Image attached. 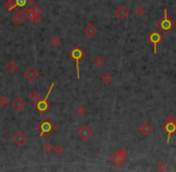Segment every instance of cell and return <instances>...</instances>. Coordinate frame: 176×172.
<instances>
[{"label":"cell","instance_id":"1","mask_svg":"<svg viewBox=\"0 0 176 172\" xmlns=\"http://www.w3.org/2000/svg\"><path fill=\"white\" fill-rule=\"evenodd\" d=\"M55 129H56V124H55L54 122H52L48 117H44V119L37 124V130H39V133L41 134V136L44 137V139L49 137V136L55 132Z\"/></svg>","mask_w":176,"mask_h":172},{"label":"cell","instance_id":"26","mask_svg":"<svg viewBox=\"0 0 176 172\" xmlns=\"http://www.w3.org/2000/svg\"><path fill=\"white\" fill-rule=\"evenodd\" d=\"M77 113L79 115V116H84V115L86 113V109H85V106H78V109H77Z\"/></svg>","mask_w":176,"mask_h":172},{"label":"cell","instance_id":"20","mask_svg":"<svg viewBox=\"0 0 176 172\" xmlns=\"http://www.w3.org/2000/svg\"><path fill=\"white\" fill-rule=\"evenodd\" d=\"M53 151L56 155H61L64 153V147H63V145H60V143H56V145L53 147Z\"/></svg>","mask_w":176,"mask_h":172},{"label":"cell","instance_id":"14","mask_svg":"<svg viewBox=\"0 0 176 172\" xmlns=\"http://www.w3.org/2000/svg\"><path fill=\"white\" fill-rule=\"evenodd\" d=\"M139 130L143 135H150L152 133V126L150 122H143L139 127Z\"/></svg>","mask_w":176,"mask_h":172},{"label":"cell","instance_id":"31","mask_svg":"<svg viewBox=\"0 0 176 172\" xmlns=\"http://www.w3.org/2000/svg\"><path fill=\"white\" fill-rule=\"evenodd\" d=\"M0 23H1V18H0Z\"/></svg>","mask_w":176,"mask_h":172},{"label":"cell","instance_id":"16","mask_svg":"<svg viewBox=\"0 0 176 172\" xmlns=\"http://www.w3.org/2000/svg\"><path fill=\"white\" fill-rule=\"evenodd\" d=\"M6 69H7L9 73H15V72H17V69H18V65H17L15 61H10V62L6 65Z\"/></svg>","mask_w":176,"mask_h":172},{"label":"cell","instance_id":"25","mask_svg":"<svg viewBox=\"0 0 176 172\" xmlns=\"http://www.w3.org/2000/svg\"><path fill=\"white\" fill-rule=\"evenodd\" d=\"M50 151H53V146H52V143H50V142H48V141H46V142L43 143V152H44V153H49Z\"/></svg>","mask_w":176,"mask_h":172},{"label":"cell","instance_id":"3","mask_svg":"<svg viewBox=\"0 0 176 172\" xmlns=\"http://www.w3.org/2000/svg\"><path fill=\"white\" fill-rule=\"evenodd\" d=\"M68 57L71 60H73L76 62V67H77V78L80 79V69H79V61L84 57V51L83 49H80L79 47H74L70 53H68Z\"/></svg>","mask_w":176,"mask_h":172},{"label":"cell","instance_id":"8","mask_svg":"<svg viewBox=\"0 0 176 172\" xmlns=\"http://www.w3.org/2000/svg\"><path fill=\"white\" fill-rule=\"evenodd\" d=\"M24 78L29 81V82H34V81H36L37 80V78H39V72L36 71V68L35 67H29L26 71H25V73H24Z\"/></svg>","mask_w":176,"mask_h":172},{"label":"cell","instance_id":"4","mask_svg":"<svg viewBox=\"0 0 176 172\" xmlns=\"http://www.w3.org/2000/svg\"><path fill=\"white\" fill-rule=\"evenodd\" d=\"M126 157H127V150L126 148H120L117 150L111 157H110V163L116 166V167H120L125 161H126Z\"/></svg>","mask_w":176,"mask_h":172},{"label":"cell","instance_id":"23","mask_svg":"<svg viewBox=\"0 0 176 172\" xmlns=\"http://www.w3.org/2000/svg\"><path fill=\"white\" fill-rule=\"evenodd\" d=\"M17 6H16V3H15V0H9V1L5 4V9L7 10V11H12L13 9H16Z\"/></svg>","mask_w":176,"mask_h":172},{"label":"cell","instance_id":"28","mask_svg":"<svg viewBox=\"0 0 176 172\" xmlns=\"http://www.w3.org/2000/svg\"><path fill=\"white\" fill-rule=\"evenodd\" d=\"M33 11H34L35 14H41L42 9H41L40 6H37V5H34V6H33Z\"/></svg>","mask_w":176,"mask_h":172},{"label":"cell","instance_id":"22","mask_svg":"<svg viewBox=\"0 0 176 172\" xmlns=\"http://www.w3.org/2000/svg\"><path fill=\"white\" fill-rule=\"evenodd\" d=\"M29 98H30L31 100H34V102H37V100L40 99V93H39V91H36V90L31 91L30 95H29Z\"/></svg>","mask_w":176,"mask_h":172},{"label":"cell","instance_id":"18","mask_svg":"<svg viewBox=\"0 0 176 172\" xmlns=\"http://www.w3.org/2000/svg\"><path fill=\"white\" fill-rule=\"evenodd\" d=\"M134 13H135V16H138V17L141 18V17H144L146 14V9L144 6H137L134 9Z\"/></svg>","mask_w":176,"mask_h":172},{"label":"cell","instance_id":"2","mask_svg":"<svg viewBox=\"0 0 176 172\" xmlns=\"http://www.w3.org/2000/svg\"><path fill=\"white\" fill-rule=\"evenodd\" d=\"M175 23L172 22V19L171 18H169V16H168V10L167 9H164V16H163V18L157 23V26H158V29L162 31V34H169L172 29L175 27Z\"/></svg>","mask_w":176,"mask_h":172},{"label":"cell","instance_id":"5","mask_svg":"<svg viewBox=\"0 0 176 172\" xmlns=\"http://www.w3.org/2000/svg\"><path fill=\"white\" fill-rule=\"evenodd\" d=\"M54 82L50 85V87H49V90H48V92H47V95L43 97V99H39L37 102H36V110L39 111V112H41V113H44L48 109H49V104H48V97H49V95H50V92L53 91V87H54Z\"/></svg>","mask_w":176,"mask_h":172},{"label":"cell","instance_id":"10","mask_svg":"<svg viewBox=\"0 0 176 172\" xmlns=\"http://www.w3.org/2000/svg\"><path fill=\"white\" fill-rule=\"evenodd\" d=\"M12 140H13V142L16 143L17 146L22 147V146H24L25 143H26V141H28V137H26V135H25L23 132H17V133L13 135Z\"/></svg>","mask_w":176,"mask_h":172},{"label":"cell","instance_id":"11","mask_svg":"<svg viewBox=\"0 0 176 172\" xmlns=\"http://www.w3.org/2000/svg\"><path fill=\"white\" fill-rule=\"evenodd\" d=\"M84 33H85V35H86L87 37L92 38V37H95V36L97 35L98 29H97L94 24H87V25L84 27Z\"/></svg>","mask_w":176,"mask_h":172},{"label":"cell","instance_id":"24","mask_svg":"<svg viewBox=\"0 0 176 172\" xmlns=\"http://www.w3.org/2000/svg\"><path fill=\"white\" fill-rule=\"evenodd\" d=\"M9 103H10V100H9V98L6 96H1V97H0V106H1V108L7 106Z\"/></svg>","mask_w":176,"mask_h":172},{"label":"cell","instance_id":"21","mask_svg":"<svg viewBox=\"0 0 176 172\" xmlns=\"http://www.w3.org/2000/svg\"><path fill=\"white\" fill-rule=\"evenodd\" d=\"M94 65L96 66V67H102L103 65H104V60H103V57H101V56H97V57H95V60H94Z\"/></svg>","mask_w":176,"mask_h":172},{"label":"cell","instance_id":"29","mask_svg":"<svg viewBox=\"0 0 176 172\" xmlns=\"http://www.w3.org/2000/svg\"><path fill=\"white\" fill-rule=\"evenodd\" d=\"M41 22V14H35L34 19H33V23L34 24H39Z\"/></svg>","mask_w":176,"mask_h":172},{"label":"cell","instance_id":"7","mask_svg":"<svg viewBox=\"0 0 176 172\" xmlns=\"http://www.w3.org/2000/svg\"><path fill=\"white\" fill-rule=\"evenodd\" d=\"M148 40H149V42L153 46V53L156 54L157 53V47H158V44L162 42V35L159 34V33H157V31H152L149 36H148Z\"/></svg>","mask_w":176,"mask_h":172},{"label":"cell","instance_id":"19","mask_svg":"<svg viewBox=\"0 0 176 172\" xmlns=\"http://www.w3.org/2000/svg\"><path fill=\"white\" fill-rule=\"evenodd\" d=\"M49 43H50V46H53V47H59V46L63 43V41H61V38L59 37V36H53V37L49 40Z\"/></svg>","mask_w":176,"mask_h":172},{"label":"cell","instance_id":"6","mask_svg":"<svg viewBox=\"0 0 176 172\" xmlns=\"http://www.w3.org/2000/svg\"><path fill=\"white\" fill-rule=\"evenodd\" d=\"M162 129H163V132H164L165 135H167V143L169 145V143H170V137H171V135H174V134L176 133V123L165 120V123L163 124Z\"/></svg>","mask_w":176,"mask_h":172},{"label":"cell","instance_id":"12","mask_svg":"<svg viewBox=\"0 0 176 172\" xmlns=\"http://www.w3.org/2000/svg\"><path fill=\"white\" fill-rule=\"evenodd\" d=\"M25 106H26V103H25V100H24L23 98H20V97L15 98L13 102H12V108H13L16 111H20V110H23Z\"/></svg>","mask_w":176,"mask_h":172},{"label":"cell","instance_id":"9","mask_svg":"<svg viewBox=\"0 0 176 172\" xmlns=\"http://www.w3.org/2000/svg\"><path fill=\"white\" fill-rule=\"evenodd\" d=\"M78 135H79V137L81 140H89L92 136V130L90 129V127H87L86 124H84L78 129Z\"/></svg>","mask_w":176,"mask_h":172},{"label":"cell","instance_id":"17","mask_svg":"<svg viewBox=\"0 0 176 172\" xmlns=\"http://www.w3.org/2000/svg\"><path fill=\"white\" fill-rule=\"evenodd\" d=\"M101 79H102V81H103L105 85H108V84H110V82L113 81V75H111L109 72H105V73L102 74Z\"/></svg>","mask_w":176,"mask_h":172},{"label":"cell","instance_id":"27","mask_svg":"<svg viewBox=\"0 0 176 172\" xmlns=\"http://www.w3.org/2000/svg\"><path fill=\"white\" fill-rule=\"evenodd\" d=\"M157 168H158L159 171H165V168H167V164H165L164 161H159V163L157 164Z\"/></svg>","mask_w":176,"mask_h":172},{"label":"cell","instance_id":"15","mask_svg":"<svg viewBox=\"0 0 176 172\" xmlns=\"http://www.w3.org/2000/svg\"><path fill=\"white\" fill-rule=\"evenodd\" d=\"M24 19H25V17H24V14H23V11H19L18 13H16V14L13 16L12 22H13V24H16V25H22V24L24 23Z\"/></svg>","mask_w":176,"mask_h":172},{"label":"cell","instance_id":"13","mask_svg":"<svg viewBox=\"0 0 176 172\" xmlns=\"http://www.w3.org/2000/svg\"><path fill=\"white\" fill-rule=\"evenodd\" d=\"M115 16L121 20H125L128 17V10L125 6H120V7H117L115 10Z\"/></svg>","mask_w":176,"mask_h":172},{"label":"cell","instance_id":"30","mask_svg":"<svg viewBox=\"0 0 176 172\" xmlns=\"http://www.w3.org/2000/svg\"><path fill=\"white\" fill-rule=\"evenodd\" d=\"M167 121H170V122H175L176 123V116H175V115H170V116H168Z\"/></svg>","mask_w":176,"mask_h":172}]
</instances>
